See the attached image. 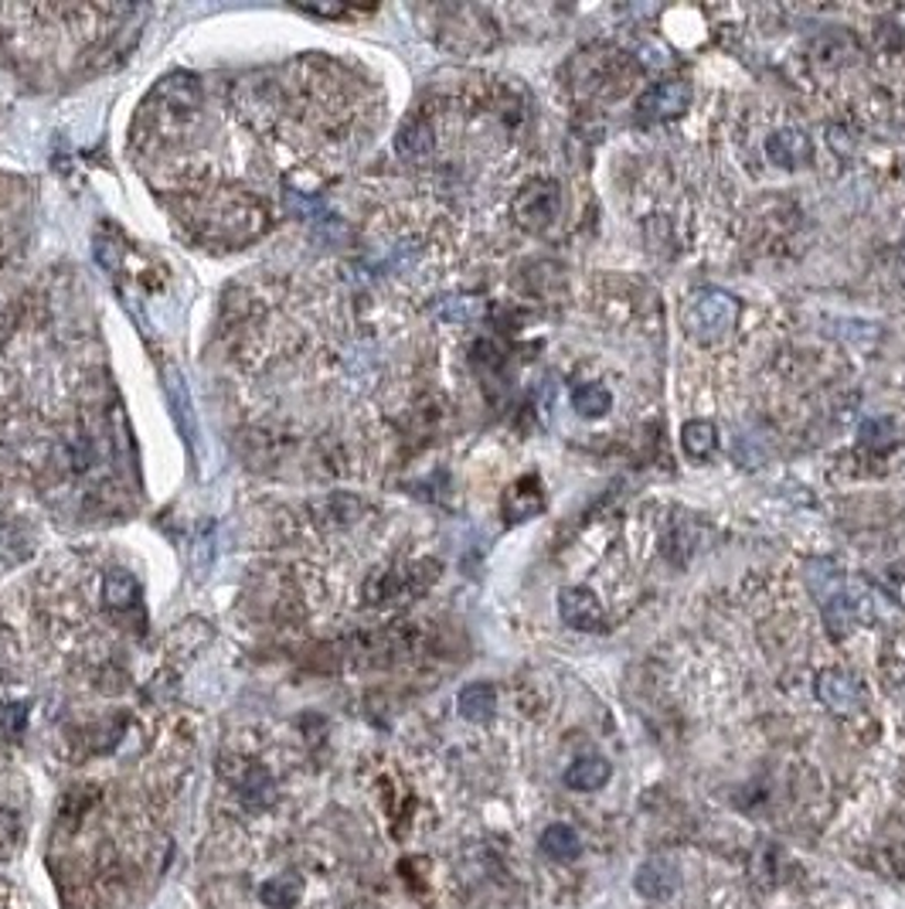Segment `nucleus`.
<instances>
[{
    "label": "nucleus",
    "instance_id": "f257e3e1",
    "mask_svg": "<svg viewBox=\"0 0 905 909\" xmlns=\"http://www.w3.org/2000/svg\"><path fill=\"white\" fill-rule=\"evenodd\" d=\"M739 300L719 286H698L682 307L685 334H691L701 345H719L739 324Z\"/></svg>",
    "mask_w": 905,
    "mask_h": 909
},
{
    "label": "nucleus",
    "instance_id": "f03ea898",
    "mask_svg": "<svg viewBox=\"0 0 905 909\" xmlns=\"http://www.w3.org/2000/svg\"><path fill=\"white\" fill-rule=\"evenodd\" d=\"M511 215L524 232H548L561 215V184L555 177H532L514 195Z\"/></svg>",
    "mask_w": 905,
    "mask_h": 909
},
{
    "label": "nucleus",
    "instance_id": "7ed1b4c3",
    "mask_svg": "<svg viewBox=\"0 0 905 909\" xmlns=\"http://www.w3.org/2000/svg\"><path fill=\"white\" fill-rule=\"evenodd\" d=\"M436 562H416L405 565V570H392V573H374L364 583V603L368 606H389V603H405L412 596H419L429 589V583L436 580Z\"/></svg>",
    "mask_w": 905,
    "mask_h": 909
},
{
    "label": "nucleus",
    "instance_id": "20e7f679",
    "mask_svg": "<svg viewBox=\"0 0 905 909\" xmlns=\"http://www.w3.org/2000/svg\"><path fill=\"white\" fill-rule=\"evenodd\" d=\"M688 106H691V86L685 79L657 83V86H651L644 96L636 99L640 120H651V123H667V120L685 117Z\"/></svg>",
    "mask_w": 905,
    "mask_h": 909
},
{
    "label": "nucleus",
    "instance_id": "39448f33",
    "mask_svg": "<svg viewBox=\"0 0 905 909\" xmlns=\"http://www.w3.org/2000/svg\"><path fill=\"white\" fill-rule=\"evenodd\" d=\"M558 614L573 630H582V634L607 630V610H602L599 596L586 586H565L558 593Z\"/></svg>",
    "mask_w": 905,
    "mask_h": 909
},
{
    "label": "nucleus",
    "instance_id": "423d86ee",
    "mask_svg": "<svg viewBox=\"0 0 905 909\" xmlns=\"http://www.w3.org/2000/svg\"><path fill=\"white\" fill-rule=\"evenodd\" d=\"M262 229H266V208H262L255 198L249 195H236L229 202H221L218 208V232H225L236 242L255 239Z\"/></svg>",
    "mask_w": 905,
    "mask_h": 909
},
{
    "label": "nucleus",
    "instance_id": "0eeeda50",
    "mask_svg": "<svg viewBox=\"0 0 905 909\" xmlns=\"http://www.w3.org/2000/svg\"><path fill=\"white\" fill-rule=\"evenodd\" d=\"M817 699L831 708L835 715H851L861 708V685H858V678L848 674V671H820L817 674Z\"/></svg>",
    "mask_w": 905,
    "mask_h": 909
},
{
    "label": "nucleus",
    "instance_id": "6e6552de",
    "mask_svg": "<svg viewBox=\"0 0 905 909\" xmlns=\"http://www.w3.org/2000/svg\"><path fill=\"white\" fill-rule=\"evenodd\" d=\"M154 99L161 102L164 117H192L201 106V86L195 75H167L154 89Z\"/></svg>",
    "mask_w": 905,
    "mask_h": 909
},
{
    "label": "nucleus",
    "instance_id": "1a4fd4ad",
    "mask_svg": "<svg viewBox=\"0 0 905 909\" xmlns=\"http://www.w3.org/2000/svg\"><path fill=\"white\" fill-rule=\"evenodd\" d=\"M677 883H682V868H677V862L670 855H657V858L644 862L636 868V879H633L636 892L647 899H667L677 889Z\"/></svg>",
    "mask_w": 905,
    "mask_h": 909
},
{
    "label": "nucleus",
    "instance_id": "9d476101",
    "mask_svg": "<svg viewBox=\"0 0 905 909\" xmlns=\"http://www.w3.org/2000/svg\"><path fill=\"white\" fill-rule=\"evenodd\" d=\"M504 518L508 521H532L545 511V490L538 477H521L504 490Z\"/></svg>",
    "mask_w": 905,
    "mask_h": 909
},
{
    "label": "nucleus",
    "instance_id": "9b49d317",
    "mask_svg": "<svg viewBox=\"0 0 905 909\" xmlns=\"http://www.w3.org/2000/svg\"><path fill=\"white\" fill-rule=\"evenodd\" d=\"M766 154L773 164L779 167H800L814 158V143L804 130H776L770 140H766Z\"/></svg>",
    "mask_w": 905,
    "mask_h": 909
},
{
    "label": "nucleus",
    "instance_id": "f8f14e48",
    "mask_svg": "<svg viewBox=\"0 0 905 909\" xmlns=\"http://www.w3.org/2000/svg\"><path fill=\"white\" fill-rule=\"evenodd\" d=\"M433 147H436V133H433V123L423 117V112L408 117L399 127V137H395L399 158H405V161H426L433 154Z\"/></svg>",
    "mask_w": 905,
    "mask_h": 909
},
{
    "label": "nucleus",
    "instance_id": "ddd939ff",
    "mask_svg": "<svg viewBox=\"0 0 905 909\" xmlns=\"http://www.w3.org/2000/svg\"><path fill=\"white\" fill-rule=\"evenodd\" d=\"M457 708L467 723H487V718L498 712V689L490 685V681H473V685L460 689Z\"/></svg>",
    "mask_w": 905,
    "mask_h": 909
},
{
    "label": "nucleus",
    "instance_id": "4468645a",
    "mask_svg": "<svg viewBox=\"0 0 905 909\" xmlns=\"http://www.w3.org/2000/svg\"><path fill=\"white\" fill-rule=\"evenodd\" d=\"M610 777H613V767L602 760V756H579V760L569 770H565V787L592 793L599 787H607Z\"/></svg>",
    "mask_w": 905,
    "mask_h": 909
},
{
    "label": "nucleus",
    "instance_id": "2eb2a0df",
    "mask_svg": "<svg viewBox=\"0 0 905 909\" xmlns=\"http://www.w3.org/2000/svg\"><path fill=\"white\" fill-rule=\"evenodd\" d=\"M542 852L555 862H569L582 852V838H579V831L573 824H548L542 831Z\"/></svg>",
    "mask_w": 905,
    "mask_h": 909
},
{
    "label": "nucleus",
    "instance_id": "dca6fc26",
    "mask_svg": "<svg viewBox=\"0 0 905 909\" xmlns=\"http://www.w3.org/2000/svg\"><path fill=\"white\" fill-rule=\"evenodd\" d=\"M682 446L691 461H708L711 453L719 450V430H715V423H708V420H691L682 430Z\"/></svg>",
    "mask_w": 905,
    "mask_h": 909
},
{
    "label": "nucleus",
    "instance_id": "f3484780",
    "mask_svg": "<svg viewBox=\"0 0 905 909\" xmlns=\"http://www.w3.org/2000/svg\"><path fill=\"white\" fill-rule=\"evenodd\" d=\"M573 405L586 420H599V415H607L613 409V392L599 382H586L573 392Z\"/></svg>",
    "mask_w": 905,
    "mask_h": 909
},
{
    "label": "nucleus",
    "instance_id": "a211bd4d",
    "mask_svg": "<svg viewBox=\"0 0 905 909\" xmlns=\"http://www.w3.org/2000/svg\"><path fill=\"white\" fill-rule=\"evenodd\" d=\"M102 599H106L109 610H130V606L137 603V583L127 573H112L102 583Z\"/></svg>",
    "mask_w": 905,
    "mask_h": 909
},
{
    "label": "nucleus",
    "instance_id": "6ab92c4d",
    "mask_svg": "<svg viewBox=\"0 0 905 909\" xmlns=\"http://www.w3.org/2000/svg\"><path fill=\"white\" fill-rule=\"evenodd\" d=\"M28 726V705H0V743H14Z\"/></svg>",
    "mask_w": 905,
    "mask_h": 909
},
{
    "label": "nucleus",
    "instance_id": "aec40b11",
    "mask_svg": "<svg viewBox=\"0 0 905 909\" xmlns=\"http://www.w3.org/2000/svg\"><path fill=\"white\" fill-rule=\"evenodd\" d=\"M262 899L276 909H286L296 899V883L293 879H273L270 886H262Z\"/></svg>",
    "mask_w": 905,
    "mask_h": 909
},
{
    "label": "nucleus",
    "instance_id": "412c9836",
    "mask_svg": "<svg viewBox=\"0 0 905 909\" xmlns=\"http://www.w3.org/2000/svg\"><path fill=\"white\" fill-rule=\"evenodd\" d=\"M449 303H452V311H446V314H443L446 321H470V317H477V314H480V303H477V300L460 296V300H449Z\"/></svg>",
    "mask_w": 905,
    "mask_h": 909
}]
</instances>
